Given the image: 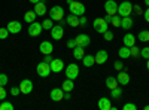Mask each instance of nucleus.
<instances>
[{
  "label": "nucleus",
  "instance_id": "bb28decb",
  "mask_svg": "<svg viewBox=\"0 0 149 110\" xmlns=\"http://www.w3.org/2000/svg\"><path fill=\"white\" fill-rule=\"evenodd\" d=\"M36 17H37V15H36L34 10H27L26 14H24V21L29 22V24H31V22H34Z\"/></svg>",
  "mask_w": 149,
  "mask_h": 110
},
{
  "label": "nucleus",
  "instance_id": "dca6fc26",
  "mask_svg": "<svg viewBox=\"0 0 149 110\" xmlns=\"http://www.w3.org/2000/svg\"><path fill=\"white\" fill-rule=\"evenodd\" d=\"M107 51L102 49V51H98L95 55H94V59H95V64H104L106 61H107Z\"/></svg>",
  "mask_w": 149,
  "mask_h": 110
},
{
  "label": "nucleus",
  "instance_id": "ddd939ff",
  "mask_svg": "<svg viewBox=\"0 0 149 110\" xmlns=\"http://www.w3.org/2000/svg\"><path fill=\"white\" fill-rule=\"evenodd\" d=\"M51 100L58 103V101H63L64 100V91L61 89V88H54L51 91Z\"/></svg>",
  "mask_w": 149,
  "mask_h": 110
},
{
  "label": "nucleus",
  "instance_id": "aec40b11",
  "mask_svg": "<svg viewBox=\"0 0 149 110\" xmlns=\"http://www.w3.org/2000/svg\"><path fill=\"white\" fill-rule=\"evenodd\" d=\"M66 22L69 24L70 27L76 28V27H79V17H78V15H73V14H70V15L66 18Z\"/></svg>",
  "mask_w": 149,
  "mask_h": 110
},
{
  "label": "nucleus",
  "instance_id": "37998d69",
  "mask_svg": "<svg viewBox=\"0 0 149 110\" xmlns=\"http://www.w3.org/2000/svg\"><path fill=\"white\" fill-rule=\"evenodd\" d=\"M74 46H76V40H74V39H70V40H67V48L73 49Z\"/></svg>",
  "mask_w": 149,
  "mask_h": 110
},
{
  "label": "nucleus",
  "instance_id": "4c0bfd02",
  "mask_svg": "<svg viewBox=\"0 0 149 110\" xmlns=\"http://www.w3.org/2000/svg\"><path fill=\"white\" fill-rule=\"evenodd\" d=\"M8 82H9L8 76L5 75V73H0V85H3V86H6V85H8Z\"/></svg>",
  "mask_w": 149,
  "mask_h": 110
},
{
  "label": "nucleus",
  "instance_id": "ea45409f",
  "mask_svg": "<svg viewBox=\"0 0 149 110\" xmlns=\"http://www.w3.org/2000/svg\"><path fill=\"white\" fill-rule=\"evenodd\" d=\"M137 107H136V104H133V103H127V104H124L122 106V110H136Z\"/></svg>",
  "mask_w": 149,
  "mask_h": 110
},
{
  "label": "nucleus",
  "instance_id": "b1692460",
  "mask_svg": "<svg viewBox=\"0 0 149 110\" xmlns=\"http://www.w3.org/2000/svg\"><path fill=\"white\" fill-rule=\"evenodd\" d=\"M82 61H84V66H85V67H93V66L95 64V59H94V55H90V54H86V55H84Z\"/></svg>",
  "mask_w": 149,
  "mask_h": 110
},
{
  "label": "nucleus",
  "instance_id": "0eeeda50",
  "mask_svg": "<svg viewBox=\"0 0 149 110\" xmlns=\"http://www.w3.org/2000/svg\"><path fill=\"white\" fill-rule=\"evenodd\" d=\"M104 10L107 15H116L118 14V3L115 0H107L104 3Z\"/></svg>",
  "mask_w": 149,
  "mask_h": 110
},
{
  "label": "nucleus",
  "instance_id": "4be33fe9",
  "mask_svg": "<svg viewBox=\"0 0 149 110\" xmlns=\"http://www.w3.org/2000/svg\"><path fill=\"white\" fill-rule=\"evenodd\" d=\"M121 27L124 30H130L133 27V18L131 17H122L121 19Z\"/></svg>",
  "mask_w": 149,
  "mask_h": 110
},
{
  "label": "nucleus",
  "instance_id": "c9c22d12",
  "mask_svg": "<svg viewBox=\"0 0 149 110\" xmlns=\"http://www.w3.org/2000/svg\"><path fill=\"white\" fill-rule=\"evenodd\" d=\"M9 34H10V33H9L8 28H0V40H5Z\"/></svg>",
  "mask_w": 149,
  "mask_h": 110
},
{
  "label": "nucleus",
  "instance_id": "f3484780",
  "mask_svg": "<svg viewBox=\"0 0 149 110\" xmlns=\"http://www.w3.org/2000/svg\"><path fill=\"white\" fill-rule=\"evenodd\" d=\"M116 80L119 85H128L130 83V76H128V73L127 71H119L118 73V76H116Z\"/></svg>",
  "mask_w": 149,
  "mask_h": 110
},
{
  "label": "nucleus",
  "instance_id": "8fccbe9b",
  "mask_svg": "<svg viewBox=\"0 0 149 110\" xmlns=\"http://www.w3.org/2000/svg\"><path fill=\"white\" fill-rule=\"evenodd\" d=\"M30 2H31L33 5H36V3H39V2H42V0H30Z\"/></svg>",
  "mask_w": 149,
  "mask_h": 110
},
{
  "label": "nucleus",
  "instance_id": "6e6552de",
  "mask_svg": "<svg viewBox=\"0 0 149 110\" xmlns=\"http://www.w3.org/2000/svg\"><path fill=\"white\" fill-rule=\"evenodd\" d=\"M43 31V27H42V24H39V22H31L30 24V27H29V34L31 36V37H37L40 33Z\"/></svg>",
  "mask_w": 149,
  "mask_h": 110
},
{
  "label": "nucleus",
  "instance_id": "58836bf2",
  "mask_svg": "<svg viewBox=\"0 0 149 110\" xmlns=\"http://www.w3.org/2000/svg\"><path fill=\"white\" fill-rule=\"evenodd\" d=\"M6 89H5V86H3V85H0V100H6Z\"/></svg>",
  "mask_w": 149,
  "mask_h": 110
},
{
  "label": "nucleus",
  "instance_id": "9b49d317",
  "mask_svg": "<svg viewBox=\"0 0 149 110\" xmlns=\"http://www.w3.org/2000/svg\"><path fill=\"white\" fill-rule=\"evenodd\" d=\"M6 28L9 30L10 34H18V33L22 30V26H21L19 21H10L8 26H6Z\"/></svg>",
  "mask_w": 149,
  "mask_h": 110
},
{
  "label": "nucleus",
  "instance_id": "20e7f679",
  "mask_svg": "<svg viewBox=\"0 0 149 110\" xmlns=\"http://www.w3.org/2000/svg\"><path fill=\"white\" fill-rule=\"evenodd\" d=\"M49 17H51L52 21H63L64 9L61 8V6H52L51 10H49Z\"/></svg>",
  "mask_w": 149,
  "mask_h": 110
},
{
  "label": "nucleus",
  "instance_id": "7ed1b4c3",
  "mask_svg": "<svg viewBox=\"0 0 149 110\" xmlns=\"http://www.w3.org/2000/svg\"><path fill=\"white\" fill-rule=\"evenodd\" d=\"M69 9H70V14H73V15H78V17L85 15V6H84V3L76 2V0H74L72 5H69Z\"/></svg>",
  "mask_w": 149,
  "mask_h": 110
},
{
  "label": "nucleus",
  "instance_id": "49530a36",
  "mask_svg": "<svg viewBox=\"0 0 149 110\" xmlns=\"http://www.w3.org/2000/svg\"><path fill=\"white\" fill-rule=\"evenodd\" d=\"M143 17H145V19H146V22H149V8L145 10V14H143Z\"/></svg>",
  "mask_w": 149,
  "mask_h": 110
},
{
  "label": "nucleus",
  "instance_id": "f257e3e1",
  "mask_svg": "<svg viewBox=\"0 0 149 110\" xmlns=\"http://www.w3.org/2000/svg\"><path fill=\"white\" fill-rule=\"evenodd\" d=\"M133 12V3L125 0V2H122L121 5H118V15L122 18V17H130Z\"/></svg>",
  "mask_w": 149,
  "mask_h": 110
},
{
  "label": "nucleus",
  "instance_id": "2eb2a0df",
  "mask_svg": "<svg viewBox=\"0 0 149 110\" xmlns=\"http://www.w3.org/2000/svg\"><path fill=\"white\" fill-rule=\"evenodd\" d=\"M39 49H40V52H42L43 55H49V54H52L54 46H52V43H51V42L43 40V42L40 43V46H39Z\"/></svg>",
  "mask_w": 149,
  "mask_h": 110
},
{
  "label": "nucleus",
  "instance_id": "c85d7f7f",
  "mask_svg": "<svg viewBox=\"0 0 149 110\" xmlns=\"http://www.w3.org/2000/svg\"><path fill=\"white\" fill-rule=\"evenodd\" d=\"M110 97H112L113 100H119L121 97H122V88L116 86V88H113V89H110Z\"/></svg>",
  "mask_w": 149,
  "mask_h": 110
},
{
  "label": "nucleus",
  "instance_id": "3c124183",
  "mask_svg": "<svg viewBox=\"0 0 149 110\" xmlns=\"http://www.w3.org/2000/svg\"><path fill=\"white\" fill-rule=\"evenodd\" d=\"M146 68L149 70V59H146Z\"/></svg>",
  "mask_w": 149,
  "mask_h": 110
},
{
  "label": "nucleus",
  "instance_id": "5fc2aeb1",
  "mask_svg": "<svg viewBox=\"0 0 149 110\" xmlns=\"http://www.w3.org/2000/svg\"><path fill=\"white\" fill-rule=\"evenodd\" d=\"M145 110H149V104H148V106H145Z\"/></svg>",
  "mask_w": 149,
  "mask_h": 110
},
{
  "label": "nucleus",
  "instance_id": "9d476101",
  "mask_svg": "<svg viewBox=\"0 0 149 110\" xmlns=\"http://www.w3.org/2000/svg\"><path fill=\"white\" fill-rule=\"evenodd\" d=\"M74 40H76V46H82V48H86L91 43V39L88 34H78L74 37Z\"/></svg>",
  "mask_w": 149,
  "mask_h": 110
},
{
  "label": "nucleus",
  "instance_id": "393cba45",
  "mask_svg": "<svg viewBox=\"0 0 149 110\" xmlns=\"http://www.w3.org/2000/svg\"><path fill=\"white\" fill-rule=\"evenodd\" d=\"M73 88H74V82H73L72 79H66V80L63 82V91H64V92H72Z\"/></svg>",
  "mask_w": 149,
  "mask_h": 110
},
{
  "label": "nucleus",
  "instance_id": "39448f33",
  "mask_svg": "<svg viewBox=\"0 0 149 110\" xmlns=\"http://www.w3.org/2000/svg\"><path fill=\"white\" fill-rule=\"evenodd\" d=\"M36 71L40 77H48L49 75H51V66H49L48 63H45V61H42V63L37 64Z\"/></svg>",
  "mask_w": 149,
  "mask_h": 110
},
{
  "label": "nucleus",
  "instance_id": "7c9ffc66",
  "mask_svg": "<svg viewBox=\"0 0 149 110\" xmlns=\"http://www.w3.org/2000/svg\"><path fill=\"white\" fill-rule=\"evenodd\" d=\"M42 27H43V30H51V28L54 27L52 19H51V18H46V19L42 22Z\"/></svg>",
  "mask_w": 149,
  "mask_h": 110
},
{
  "label": "nucleus",
  "instance_id": "423d86ee",
  "mask_svg": "<svg viewBox=\"0 0 149 110\" xmlns=\"http://www.w3.org/2000/svg\"><path fill=\"white\" fill-rule=\"evenodd\" d=\"M79 76V67H78V64H69L67 67H66V77L67 79H72V80H74Z\"/></svg>",
  "mask_w": 149,
  "mask_h": 110
},
{
  "label": "nucleus",
  "instance_id": "1a4fd4ad",
  "mask_svg": "<svg viewBox=\"0 0 149 110\" xmlns=\"http://www.w3.org/2000/svg\"><path fill=\"white\" fill-rule=\"evenodd\" d=\"M19 91H21V94H26V95L30 94L33 91V82L30 79H22L19 83Z\"/></svg>",
  "mask_w": 149,
  "mask_h": 110
},
{
  "label": "nucleus",
  "instance_id": "c03bdc74",
  "mask_svg": "<svg viewBox=\"0 0 149 110\" xmlns=\"http://www.w3.org/2000/svg\"><path fill=\"white\" fill-rule=\"evenodd\" d=\"M79 26H86V17H79Z\"/></svg>",
  "mask_w": 149,
  "mask_h": 110
},
{
  "label": "nucleus",
  "instance_id": "412c9836",
  "mask_svg": "<svg viewBox=\"0 0 149 110\" xmlns=\"http://www.w3.org/2000/svg\"><path fill=\"white\" fill-rule=\"evenodd\" d=\"M98 109L100 110H112V104H110V100L103 97V98L98 100Z\"/></svg>",
  "mask_w": 149,
  "mask_h": 110
},
{
  "label": "nucleus",
  "instance_id": "72a5a7b5",
  "mask_svg": "<svg viewBox=\"0 0 149 110\" xmlns=\"http://www.w3.org/2000/svg\"><path fill=\"white\" fill-rule=\"evenodd\" d=\"M130 52H131V57H134V58L140 55V49H139V48H137V46H136V45L130 48Z\"/></svg>",
  "mask_w": 149,
  "mask_h": 110
},
{
  "label": "nucleus",
  "instance_id": "2f4dec72",
  "mask_svg": "<svg viewBox=\"0 0 149 110\" xmlns=\"http://www.w3.org/2000/svg\"><path fill=\"white\" fill-rule=\"evenodd\" d=\"M0 110H14V104H12L10 101H5L0 104Z\"/></svg>",
  "mask_w": 149,
  "mask_h": 110
},
{
  "label": "nucleus",
  "instance_id": "a211bd4d",
  "mask_svg": "<svg viewBox=\"0 0 149 110\" xmlns=\"http://www.w3.org/2000/svg\"><path fill=\"white\" fill-rule=\"evenodd\" d=\"M122 42H124V46H128V48L134 46V45H136V37H134V34H131V33H127L125 36H124Z\"/></svg>",
  "mask_w": 149,
  "mask_h": 110
},
{
  "label": "nucleus",
  "instance_id": "864d4df0",
  "mask_svg": "<svg viewBox=\"0 0 149 110\" xmlns=\"http://www.w3.org/2000/svg\"><path fill=\"white\" fill-rule=\"evenodd\" d=\"M73 2H74V0H67V3H69V5H72Z\"/></svg>",
  "mask_w": 149,
  "mask_h": 110
},
{
  "label": "nucleus",
  "instance_id": "a18cd8bd",
  "mask_svg": "<svg viewBox=\"0 0 149 110\" xmlns=\"http://www.w3.org/2000/svg\"><path fill=\"white\" fill-rule=\"evenodd\" d=\"M52 59H54V58L51 57V54H49V55H45V59H43V61H45V63H48V64H49V63H51Z\"/></svg>",
  "mask_w": 149,
  "mask_h": 110
},
{
  "label": "nucleus",
  "instance_id": "c756f323",
  "mask_svg": "<svg viewBox=\"0 0 149 110\" xmlns=\"http://www.w3.org/2000/svg\"><path fill=\"white\" fill-rule=\"evenodd\" d=\"M137 40L139 42H149V31L148 30H142L140 33H139V36H137Z\"/></svg>",
  "mask_w": 149,
  "mask_h": 110
},
{
  "label": "nucleus",
  "instance_id": "cd10ccee",
  "mask_svg": "<svg viewBox=\"0 0 149 110\" xmlns=\"http://www.w3.org/2000/svg\"><path fill=\"white\" fill-rule=\"evenodd\" d=\"M118 55H119L122 59H127V58H130V57H131L130 48H128V46H122L121 49H119V52H118Z\"/></svg>",
  "mask_w": 149,
  "mask_h": 110
},
{
  "label": "nucleus",
  "instance_id": "09e8293b",
  "mask_svg": "<svg viewBox=\"0 0 149 110\" xmlns=\"http://www.w3.org/2000/svg\"><path fill=\"white\" fill-rule=\"evenodd\" d=\"M64 100H70V92H64Z\"/></svg>",
  "mask_w": 149,
  "mask_h": 110
},
{
  "label": "nucleus",
  "instance_id": "f8f14e48",
  "mask_svg": "<svg viewBox=\"0 0 149 110\" xmlns=\"http://www.w3.org/2000/svg\"><path fill=\"white\" fill-rule=\"evenodd\" d=\"M49 66H51V71L52 73H60L61 70H63V67H64V63H63V59L54 58L51 63H49Z\"/></svg>",
  "mask_w": 149,
  "mask_h": 110
},
{
  "label": "nucleus",
  "instance_id": "de8ad7c7",
  "mask_svg": "<svg viewBox=\"0 0 149 110\" xmlns=\"http://www.w3.org/2000/svg\"><path fill=\"white\" fill-rule=\"evenodd\" d=\"M112 17H113V15H106V17H104V21H106L107 24L112 22Z\"/></svg>",
  "mask_w": 149,
  "mask_h": 110
},
{
  "label": "nucleus",
  "instance_id": "a878e982",
  "mask_svg": "<svg viewBox=\"0 0 149 110\" xmlns=\"http://www.w3.org/2000/svg\"><path fill=\"white\" fill-rule=\"evenodd\" d=\"M118 80H116V77H113V76H109V77H106V86L109 88V89H113V88H116L118 86Z\"/></svg>",
  "mask_w": 149,
  "mask_h": 110
},
{
  "label": "nucleus",
  "instance_id": "a19ab883",
  "mask_svg": "<svg viewBox=\"0 0 149 110\" xmlns=\"http://www.w3.org/2000/svg\"><path fill=\"white\" fill-rule=\"evenodd\" d=\"M113 67H115V70L121 71V70L124 68V64H122V61H115V63H113Z\"/></svg>",
  "mask_w": 149,
  "mask_h": 110
},
{
  "label": "nucleus",
  "instance_id": "473e14b6",
  "mask_svg": "<svg viewBox=\"0 0 149 110\" xmlns=\"http://www.w3.org/2000/svg\"><path fill=\"white\" fill-rule=\"evenodd\" d=\"M121 19H122V18H121L119 15H118V17L113 15V17H112V22H110V24H112L113 27H121Z\"/></svg>",
  "mask_w": 149,
  "mask_h": 110
},
{
  "label": "nucleus",
  "instance_id": "f704fd0d",
  "mask_svg": "<svg viewBox=\"0 0 149 110\" xmlns=\"http://www.w3.org/2000/svg\"><path fill=\"white\" fill-rule=\"evenodd\" d=\"M103 37H104L106 42H110V40H113V33H112L110 30H107V31L103 33Z\"/></svg>",
  "mask_w": 149,
  "mask_h": 110
},
{
  "label": "nucleus",
  "instance_id": "79ce46f5",
  "mask_svg": "<svg viewBox=\"0 0 149 110\" xmlns=\"http://www.w3.org/2000/svg\"><path fill=\"white\" fill-rule=\"evenodd\" d=\"M10 94L14 95V97H17L18 94H21V91H19V86H14V88L10 89Z\"/></svg>",
  "mask_w": 149,
  "mask_h": 110
},
{
  "label": "nucleus",
  "instance_id": "f03ea898",
  "mask_svg": "<svg viewBox=\"0 0 149 110\" xmlns=\"http://www.w3.org/2000/svg\"><path fill=\"white\" fill-rule=\"evenodd\" d=\"M93 27H94V30H95L97 33L103 34L104 31L109 30V24L104 21V18H95L94 22H93Z\"/></svg>",
  "mask_w": 149,
  "mask_h": 110
},
{
  "label": "nucleus",
  "instance_id": "4468645a",
  "mask_svg": "<svg viewBox=\"0 0 149 110\" xmlns=\"http://www.w3.org/2000/svg\"><path fill=\"white\" fill-rule=\"evenodd\" d=\"M51 36H52V39H55V40L63 39V36H64V28H63V26H54V27L51 28Z\"/></svg>",
  "mask_w": 149,
  "mask_h": 110
},
{
  "label": "nucleus",
  "instance_id": "603ef678",
  "mask_svg": "<svg viewBox=\"0 0 149 110\" xmlns=\"http://www.w3.org/2000/svg\"><path fill=\"white\" fill-rule=\"evenodd\" d=\"M145 5H146V6L149 8V0H145Z\"/></svg>",
  "mask_w": 149,
  "mask_h": 110
},
{
  "label": "nucleus",
  "instance_id": "5701e85b",
  "mask_svg": "<svg viewBox=\"0 0 149 110\" xmlns=\"http://www.w3.org/2000/svg\"><path fill=\"white\" fill-rule=\"evenodd\" d=\"M85 48H82V46H74L73 48V57H74V59H82L84 58V55H85Z\"/></svg>",
  "mask_w": 149,
  "mask_h": 110
},
{
  "label": "nucleus",
  "instance_id": "6ab92c4d",
  "mask_svg": "<svg viewBox=\"0 0 149 110\" xmlns=\"http://www.w3.org/2000/svg\"><path fill=\"white\" fill-rule=\"evenodd\" d=\"M33 10L36 12L37 17H43V15L46 14V6H45L43 2H39V3L34 5V9H33Z\"/></svg>",
  "mask_w": 149,
  "mask_h": 110
},
{
  "label": "nucleus",
  "instance_id": "e433bc0d",
  "mask_svg": "<svg viewBox=\"0 0 149 110\" xmlns=\"http://www.w3.org/2000/svg\"><path fill=\"white\" fill-rule=\"evenodd\" d=\"M140 57H143L145 59H149V46L143 48V49H140Z\"/></svg>",
  "mask_w": 149,
  "mask_h": 110
}]
</instances>
